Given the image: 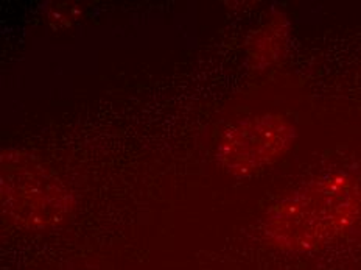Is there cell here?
<instances>
[{
    "label": "cell",
    "mask_w": 361,
    "mask_h": 270,
    "mask_svg": "<svg viewBox=\"0 0 361 270\" xmlns=\"http://www.w3.org/2000/svg\"><path fill=\"white\" fill-rule=\"evenodd\" d=\"M361 219V180L330 172L308 180L263 216L262 236L285 253H312L336 242Z\"/></svg>",
    "instance_id": "obj_1"
},
{
    "label": "cell",
    "mask_w": 361,
    "mask_h": 270,
    "mask_svg": "<svg viewBox=\"0 0 361 270\" xmlns=\"http://www.w3.org/2000/svg\"><path fill=\"white\" fill-rule=\"evenodd\" d=\"M0 208L24 231H49L71 219L75 196L58 172L22 148L0 152Z\"/></svg>",
    "instance_id": "obj_2"
},
{
    "label": "cell",
    "mask_w": 361,
    "mask_h": 270,
    "mask_svg": "<svg viewBox=\"0 0 361 270\" xmlns=\"http://www.w3.org/2000/svg\"><path fill=\"white\" fill-rule=\"evenodd\" d=\"M296 139V125L279 112L240 119L218 139L216 163L235 178L252 177L285 158Z\"/></svg>",
    "instance_id": "obj_3"
},
{
    "label": "cell",
    "mask_w": 361,
    "mask_h": 270,
    "mask_svg": "<svg viewBox=\"0 0 361 270\" xmlns=\"http://www.w3.org/2000/svg\"><path fill=\"white\" fill-rule=\"evenodd\" d=\"M290 41V22L282 13L274 14L254 35L247 58L255 71H265L283 58Z\"/></svg>",
    "instance_id": "obj_4"
}]
</instances>
